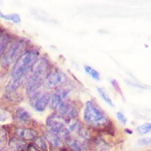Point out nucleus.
Listing matches in <instances>:
<instances>
[{"label":"nucleus","instance_id":"6ab92c4d","mask_svg":"<svg viewBox=\"0 0 151 151\" xmlns=\"http://www.w3.org/2000/svg\"><path fill=\"white\" fill-rule=\"evenodd\" d=\"M151 130V123H146L137 127V131L141 134H145Z\"/></svg>","mask_w":151,"mask_h":151},{"label":"nucleus","instance_id":"2eb2a0df","mask_svg":"<svg viewBox=\"0 0 151 151\" xmlns=\"http://www.w3.org/2000/svg\"><path fill=\"white\" fill-rule=\"evenodd\" d=\"M0 18H2L6 21H10L14 23L18 24L21 22L20 16L17 14H4L0 11Z\"/></svg>","mask_w":151,"mask_h":151},{"label":"nucleus","instance_id":"412c9836","mask_svg":"<svg viewBox=\"0 0 151 151\" xmlns=\"http://www.w3.org/2000/svg\"><path fill=\"white\" fill-rule=\"evenodd\" d=\"M9 117L8 113L5 111L0 110V122H6Z\"/></svg>","mask_w":151,"mask_h":151},{"label":"nucleus","instance_id":"393cba45","mask_svg":"<svg viewBox=\"0 0 151 151\" xmlns=\"http://www.w3.org/2000/svg\"><path fill=\"white\" fill-rule=\"evenodd\" d=\"M25 150L26 151H41L37 147H36L35 145H33V144L27 145Z\"/></svg>","mask_w":151,"mask_h":151},{"label":"nucleus","instance_id":"a878e982","mask_svg":"<svg viewBox=\"0 0 151 151\" xmlns=\"http://www.w3.org/2000/svg\"><path fill=\"white\" fill-rule=\"evenodd\" d=\"M126 132L127 133H129V134H132V131L130 130L129 129H126Z\"/></svg>","mask_w":151,"mask_h":151},{"label":"nucleus","instance_id":"a211bd4d","mask_svg":"<svg viewBox=\"0 0 151 151\" xmlns=\"http://www.w3.org/2000/svg\"><path fill=\"white\" fill-rule=\"evenodd\" d=\"M34 145L41 151H46L47 150V145L45 141L41 137H37L34 140Z\"/></svg>","mask_w":151,"mask_h":151},{"label":"nucleus","instance_id":"1a4fd4ad","mask_svg":"<svg viewBox=\"0 0 151 151\" xmlns=\"http://www.w3.org/2000/svg\"><path fill=\"white\" fill-rule=\"evenodd\" d=\"M14 133L19 139L24 140H35L38 136V132L30 128L27 127H16L14 130Z\"/></svg>","mask_w":151,"mask_h":151},{"label":"nucleus","instance_id":"f257e3e1","mask_svg":"<svg viewBox=\"0 0 151 151\" xmlns=\"http://www.w3.org/2000/svg\"><path fill=\"white\" fill-rule=\"evenodd\" d=\"M49 62L45 57L38 58L31 68L25 81L26 91L29 97L39 90L49 70Z\"/></svg>","mask_w":151,"mask_h":151},{"label":"nucleus","instance_id":"6e6552de","mask_svg":"<svg viewBox=\"0 0 151 151\" xmlns=\"http://www.w3.org/2000/svg\"><path fill=\"white\" fill-rule=\"evenodd\" d=\"M51 95L50 93L41 90L29 97L32 107L37 111H43L50 104Z\"/></svg>","mask_w":151,"mask_h":151},{"label":"nucleus","instance_id":"4468645a","mask_svg":"<svg viewBox=\"0 0 151 151\" xmlns=\"http://www.w3.org/2000/svg\"><path fill=\"white\" fill-rule=\"evenodd\" d=\"M15 114L18 120L22 122H27L31 118V114L23 107H18L16 110Z\"/></svg>","mask_w":151,"mask_h":151},{"label":"nucleus","instance_id":"aec40b11","mask_svg":"<svg viewBox=\"0 0 151 151\" xmlns=\"http://www.w3.org/2000/svg\"><path fill=\"white\" fill-rule=\"evenodd\" d=\"M116 116H117V117L118 119V120L124 125H125L126 124V122H127V119L126 117H125V116L120 111L119 112H117V114H116Z\"/></svg>","mask_w":151,"mask_h":151},{"label":"nucleus","instance_id":"7ed1b4c3","mask_svg":"<svg viewBox=\"0 0 151 151\" xmlns=\"http://www.w3.org/2000/svg\"><path fill=\"white\" fill-rule=\"evenodd\" d=\"M83 120L86 124L93 127H100L108 123V118L104 112L91 100L86 103Z\"/></svg>","mask_w":151,"mask_h":151},{"label":"nucleus","instance_id":"f8f14e48","mask_svg":"<svg viewBox=\"0 0 151 151\" xmlns=\"http://www.w3.org/2000/svg\"><path fill=\"white\" fill-rule=\"evenodd\" d=\"M45 139L52 146L55 147H61L63 145V142L61 137L58 135L52 133L50 132H47L44 135Z\"/></svg>","mask_w":151,"mask_h":151},{"label":"nucleus","instance_id":"9b49d317","mask_svg":"<svg viewBox=\"0 0 151 151\" xmlns=\"http://www.w3.org/2000/svg\"><path fill=\"white\" fill-rule=\"evenodd\" d=\"M8 145L11 151H24L27 146L25 140L15 137H12L9 139Z\"/></svg>","mask_w":151,"mask_h":151},{"label":"nucleus","instance_id":"b1692460","mask_svg":"<svg viewBox=\"0 0 151 151\" xmlns=\"http://www.w3.org/2000/svg\"><path fill=\"white\" fill-rule=\"evenodd\" d=\"M111 83L113 86V87L114 88L115 90L119 93V94H120L121 95H122V90H121V88L117 83V81L116 80H112L111 81Z\"/></svg>","mask_w":151,"mask_h":151},{"label":"nucleus","instance_id":"9d476101","mask_svg":"<svg viewBox=\"0 0 151 151\" xmlns=\"http://www.w3.org/2000/svg\"><path fill=\"white\" fill-rule=\"evenodd\" d=\"M65 141L72 151H88L87 145L84 142L85 140L79 137L78 139H74L70 136L65 139Z\"/></svg>","mask_w":151,"mask_h":151},{"label":"nucleus","instance_id":"0eeeda50","mask_svg":"<svg viewBox=\"0 0 151 151\" xmlns=\"http://www.w3.org/2000/svg\"><path fill=\"white\" fill-rule=\"evenodd\" d=\"M67 80L68 77L63 71L55 69L48 73L44 81V84L48 88H55L64 85Z\"/></svg>","mask_w":151,"mask_h":151},{"label":"nucleus","instance_id":"423d86ee","mask_svg":"<svg viewBox=\"0 0 151 151\" xmlns=\"http://www.w3.org/2000/svg\"><path fill=\"white\" fill-rule=\"evenodd\" d=\"M50 104L51 108L55 110L57 114L66 119H74L77 116V111L74 106L58 96H53Z\"/></svg>","mask_w":151,"mask_h":151},{"label":"nucleus","instance_id":"39448f33","mask_svg":"<svg viewBox=\"0 0 151 151\" xmlns=\"http://www.w3.org/2000/svg\"><path fill=\"white\" fill-rule=\"evenodd\" d=\"M26 42L23 40H18L13 42L1 57V63L4 67H9L17 61L25 51Z\"/></svg>","mask_w":151,"mask_h":151},{"label":"nucleus","instance_id":"5701e85b","mask_svg":"<svg viewBox=\"0 0 151 151\" xmlns=\"http://www.w3.org/2000/svg\"><path fill=\"white\" fill-rule=\"evenodd\" d=\"M7 140V135L5 131L0 130V145L6 142Z\"/></svg>","mask_w":151,"mask_h":151},{"label":"nucleus","instance_id":"dca6fc26","mask_svg":"<svg viewBox=\"0 0 151 151\" xmlns=\"http://www.w3.org/2000/svg\"><path fill=\"white\" fill-rule=\"evenodd\" d=\"M84 70L86 73H87L91 78L96 81H100L101 79L100 73L94 68L91 67L89 65L84 66Z\"/></svg>","mask_w":151,"mask_h":151},{"label":"nucleus","instance_id":"ddd939ff","mask_svg":"<svg viewBox=\"0 0 151 151\" xmlns=\"http://www.w3.org/2000/svg\"><path fill=\"white\" fill-rule=\"evenodd\" d=\"M9 35L7 33H0V58L2 57L6 51L9 44Z\"/></svg>","mask_w":151,"mask_h":151},{"label":"nucleus","instance_id":"f3484780","mask_svg":"<svg viewBox=\"0 0 151 151\" xmlns=\"http://www.w3.org/2000/svg\"><path fill=\"white\" fill-rule=\"evenodd\" d=\"M97 91L100 96V97L102 98V99L109 106L111 107H114V104L110 99V97L108 96V94L106 93L104 90L101 87H97Z\"/></svg>","mask_w":151,"mask_h":151},{"label":"nucleus","instance_id":"4be33fe9","mask_svg":"<svg viewBox=\"0 0 151 151\" xmlns=\"http://www.w3.org/2000/svg\"><path fill=\"white\" fill-rule=\"evenodd\" d=\"M139 143L140 145L144 146H151V138L149 137H145L141 139L139 141Z\"/></svg>","mask_w":151,"mask_h":151},{"label":"nucleus","instance_id":"20e7f679","mask_svg":"<svg viewBox=\"0 0 151 151\" xmlns=\"http://www.w3.org/2000/svg\"><path fill=\"white\" fill-rule=\"evenodd\" d=\"M67 120L68 119L57 113L49 116L46 120V126L48 132L57 134L65 140L71 135L66 127Z\"/></svg>","mask_w":151,"mask_h":151},{"label":"nucleus","instance_id":"f03ea898","mask_svg":"<svg viewBox=\"0 0 151 151\" xmlns=\"http://www.w3.org/2000/svg\"><path fill=\"white\" fill-rule=\"evenodd\" d=\"M38 57L39 52L36 50L25 51L14 63L11 71V78L22 81L38 60Z\"/></svg>","mask_w":151,"mask_h":151}]
</instances>
